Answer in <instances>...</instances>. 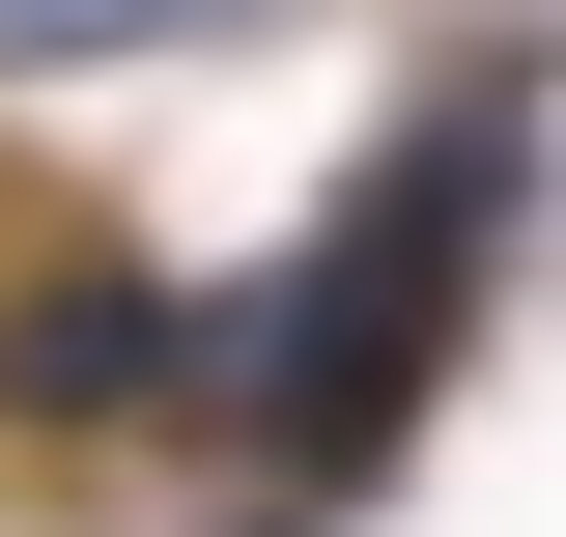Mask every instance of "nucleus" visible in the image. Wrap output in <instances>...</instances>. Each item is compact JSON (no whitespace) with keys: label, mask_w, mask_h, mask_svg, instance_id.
Returning a JSON list of instances; mask_svg holds the SVG:
<instances>
[{"label":"nucleus","mask_w":566,"mask_h":537,"mask_svg":"<svg viewBox=\"0 0 566 537\" xmlns=\"http://www.w3.org/2000/svg\"><path fill=\"white\" fill-rule=\"evenodd\" d=\"M510 170H538V85H453V114L368 170V227H312V283H283L255 339H227V397L283 424V453H397L424 424V368H453V312L510 283Z\"/></svg>","instance_id":"1"},{"label":"nucleus","mask_w":566,"mask_h":537,"mask_svg":"<svg viewBox=\"0 0 566 537\" xmlns=\"http://www.w3.org/2000/svg\"><path fill=\"white\" fill-rule=\"evenodd\" d=\"M0 397H29V424H170V397H199V312H170V283H29Z\"/></svg>","instance_id":"2"},{"label":"nucleus","mask_w":566,"mask_h":537,"mask_svg":"<svg viewBox=\"0 0 566 537\" xmlns=\"http://www.w3.org/2000/svg\"><path fill=\"white\" fill-rule=\"evenodd\" d=\"M142 29H255V0H0V57H142Z\"/></svg>","instance_id":"3"}]
</instances>
